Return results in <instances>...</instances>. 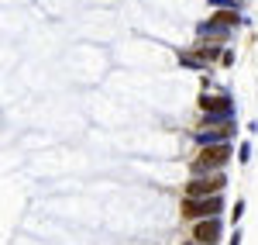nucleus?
Masks as SVG:
<instances>
[{
    "mask_svg": "<svg viewBox=\"0 0 258 245\" xmlns=\"http://www.w3.org/2000/svg\"><path fill=\"white\" fill-rule=\"evenodd\" d=\"M231 159V145L227 142H217V145H203L197 152V159H193V173H217L220 166Z\"/></svg>",
    "mask_w": 258,
    "mask_h": 245,
    "instance_id": "obj_1",
    "label": "nucleus"
},
{
    "mask_svg": "<svg viewBox=\"0 0 258 245\" xmlns=\"http://www.w3.org/2000/svg\"><path fill=\"white\" fill-rule=\"evenodd\" d=\"M182 211H186V218H193V221H203V218H217L220 211H224V197H186L182 201Z\"/></svg>",
    "mask_w": 258,
    "mask_h": 245,
    "instance_id": "obj_2",
    "label": "nucleus"
},
{
    "mask_svg": "<svg viewBox=\"0 0 258 245\" xmlns=\"http://www.w3.org/2000/svg\"><path fill=\"white\" fill-rule=\"evenodd\" d=\"M227 183V176H220V173H203V176H193L189 186H186V193L189 197H217L220 190Z\"/></svg>",
    "mask_w": 258,
    "mask_h": 245,
    "instance_id": "obj_3",
    "label": "nucleus"
},
{
    "mask_svg": "<svg viewBox=\"0 0 258 245\" xmlns=\"http://www.w3.org/2000/svg\"><path fill=\"white\" fill-rule=\"evenodd\" d=\"M193 242L197 245H217L220 242V221L217 218H203L193 225Z\"/></svg>",
    "mask_w": 258,
    "mask_h": 245,
    "instance_id": "obj_4",
    "label": "nucleus"
},
{
    "mask_svg": "<svg viewBox=\"0 0 258 245\" xmlns=\"http://www.w3.org/2000/svg\"><path fill=\"white\" fill-rule=\"evenodd\" d=\"M200 111H207L210 118H227L231 114V101L227 97H203L200 101Z\"/></svg>",
    "mask_w": 258,
    "mask_h": 245,
    "instance_id": "obj_5",
    "label": "nucleus"
},
{
    "mask_svg": "<svg viewBox=\"0 0 258 245\" xmlns=\"http://www.w3.org/2000/svg\"><path fill=\"white\" fill-rule=\"evenodd\" d=\"M193 245H197V242H193Z\"/></svg>",
    "mask_w": 258,
    "mask_h": 245,
    "instance_id": "obj_6",
    "label": "nucleus"
}]
</instances>
